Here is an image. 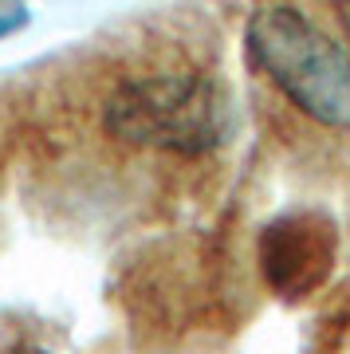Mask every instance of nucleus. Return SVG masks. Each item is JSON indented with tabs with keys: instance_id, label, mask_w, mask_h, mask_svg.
<instances>
[{
	"instance_id": "f257e3e1",
	"label": "nucleus",
	"mask_w": 350,
	"mask_h": 354,
	"mask_svg": "<svg viewBox=\"0 0 350 354\" xmlns=\"http://www.w3.org/2000/svg\"><path fill=\"white\" fill-rule=\"evenodd\" d=\"M244 51L295 111L331 130H350V48L300 8H260L244 28Z\"/></svg>"
},
{
	"instance_id": "f03ea898",
	"label": "nucleus",
	"mask_w": 350,
	"mask_h": 354,
	"mask_svg": "<svg viewBox=\"0 0 350 354\" xmlns=\"http://www.w3.org/2000/svg\"><path fill=\"white\" fill-rule=\"evenodd\" d=\"M102 127L118 142L169 153H209L237 130V111L221 83L197 71H154L126 79L107 99Z\"/></svg>"
},
{
	"instance_id": "7ed1b4c3",
	"label": "nucleus",
	"mask_w": 350,
	"mask_h": 354,
	"mask_svg": "<svg viewBox=\"0 0 350 354\" xmlns=\"http://www.w3.org/2000/svg\"><path fill=\"white\" fill-rule=\"evenodd\" d=\"M264 276L279 295L300 299L335 264V228L319 213H288L264 228L260 241Z\"/></svg>"
},
{
	"instance_id": "20e7f679",
	"label": "nucleus",
	"mask_w": 350,
	"mask_h": 354,
	"mask_svg": "<svg viewBox=\"0 0 350 354\" xmlns=\"http://www.w3.org/2000/svg\"><path fill=\"white\" fill-rule=\"evenodd\" d=\"M24 24H28V8L20 0H4V4H0V39L16 36Z\"/></svg>"
},
{
	"instance_id": "39448f33",
	"label": "nucleus",
	"mask_w": 350,
	"mask_h": 354,
	"mask_svg": "<svg viewBox=\"0 0 350 354\" xmlns=\"http://www.w3.org/2000/svg\"><path fill=\"white\" fill-rule=\"evenodd\" d=\"M335 12H338V28H342V39L350 48V0H335Z\"/></svg>"
}]
</instances>
